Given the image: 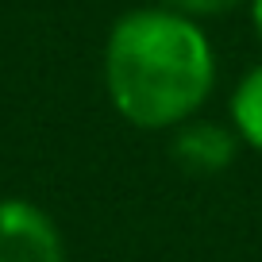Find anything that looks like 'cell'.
Returning a JSON list of instances; mask_svg holds the SVG:
<instances>
[{
	"mask_svg": "<svg viewBox=\"0 0 262 262\" xmlns=\"http://www.w3.org/2000/svg\"><path fill=\"white\" fill-rule=\"evenodd\" d=\"M0 262H66L62 231L47 208L24 196L0 201Z\"/></svg>",
	"mask_w": 262,
	"mask_h": 262,
	"instance_id": "obj_2",
	"label": "cell"
},
{
	"mask_svg": "<svg viewBox=\"0 0 262 262\" xmlns=\"http://www.w3.org/2000/svg\"><path fill=\"white\" fill-rule=\"evenodd\" d=\"M158 4L170 12H181L189 19H201V16H224V12L235 8L239 0H158Z\"/></svg>",
	"mask_w": 262,
	"mask_h": 262,
	"instance_id": "obj_5",
	"label": "cell"
},
{
	"mask_svg": "<svg viewBox=\"0 0 262 262\" xmlns=\"http://www.w3.org/2000/svg\"><path fill=\"white\" fill-rule=\"evenodd\" d=\"M251 19H254V31L262 39V0H251Z\"/></svg>",
	"mask_w": 262,
	"mask_h": 262,
	"instance_id": "obj_6",
	"label": "cell"
},
{
	"mask_svg": "<svg viewBox=\"0 0 262 262\" xmlns=\"http://www.w3.org/2000/svg\"><path fill=\"white\" fill-rule=\"evenodd\" d=\"M170 155L181 170L189 173H220L235 162L239 155V135L235 127L224 123H208V120H189L181 127H173L170 139Z\"/></svg>",
	"mask_w": 262,
	"mask_h": 262,
	"instance_id": "obj_3",
	"label": "cell"
},
{
	"mask_svg": "<svg viewBox=\"0 0 262 262\" xmlns=\"http://www.w3.org/2000/svg\"><path fill=\"white\" fill-rule=\"evenodd\" d=\"M216 85V50L196 19L170 8H131L104 42V89L112 108L143 131L196 120Z\"/></svg>",
	"mask_w": 262,
	"mask_h": 262,
	"instance_id": "obj_1",
	"label": "cell"
},
{
	"mask_svg": "<svg viewBox=\"0 0 262 262\" xmlns=\"http://www.w3.org/2000/svg\"><path fill=\"white\" fill-rule=\"evenodd\" d=\"M231 127H235L239 143L262 150V62L231 93Z\"/></svg>",
	"mask_w": 262,
	"mask_h": 262,
	"instance_id": "obj_4",
	"label": "cell"
}]
</instances>
